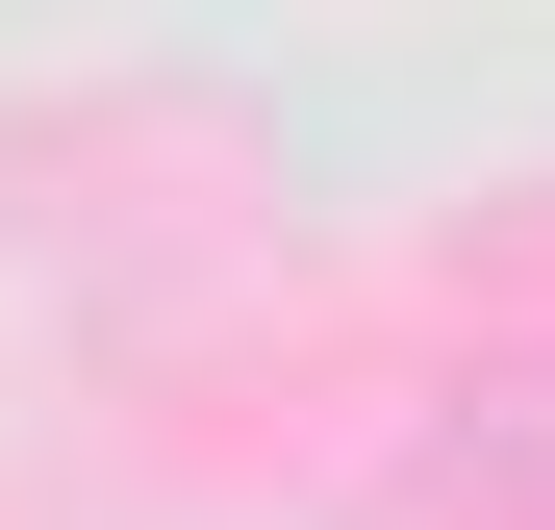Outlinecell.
Returning a JSON list of instances; mask_svg holds the SVG:
<instances>
[{"label": "cell", "mask_w": 555, "mask_h": 530, "mask_svg": "<svg viewBox=\"0 0 555 530\" xmlns=\"http://www.w3.org/2000/svg\"><path fill=\"white\" fill-rule=\"evenodd\" d=\"M429 505H480V530H555V353H480V379L429 404Z\"/></svg>", "instance_id": "6da1fadb"}]
</instances>
